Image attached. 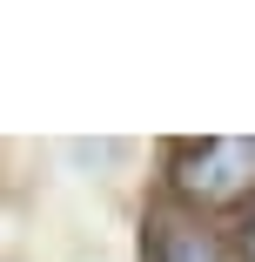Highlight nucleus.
<instances>
[{"label": "nucleus", "mask_w": 255, "mask_h": 262, "mask_svg": "<svg viewBox=\"0 0 255 262\" xmlns=\"http://www.w3.org/2000/svg\"><path fill=\"white\" fill-rule=\"evenodd\" d=\"M181 208H242L255 202V135H208V141H188L168 168Z\"/></svg>", "instance_id": "f257e3e1"}, {"label": "nucleus", "mask_w": 255, "mask_h": 262, "mask_svg": "<svg viewBox=\"0 0 255 262\" xmlns=\"http://www.w3.org/2000/svg\"><path fill=\"white\" fill-rule=\"evenodd\" d=\"M148 262H242L222 229L195 208H155L148 215Z\"/></svg>", "instance_id": "f03ea898"}, {"label": "nucleus", "mask_w": 255, "mask_h": 262, "mask_svg": "<svg viewBox=\"0 0 255 262\" xmlns=\"http://www.w3.org/2000/svg\"><path fill=\"white\" fill-rule=\"evenodd\" d=\"M242 249H248V262H255V222H248V242H242Z\"/></svg>", "instance_id": "7ed1b4c3"}]
</instances>
